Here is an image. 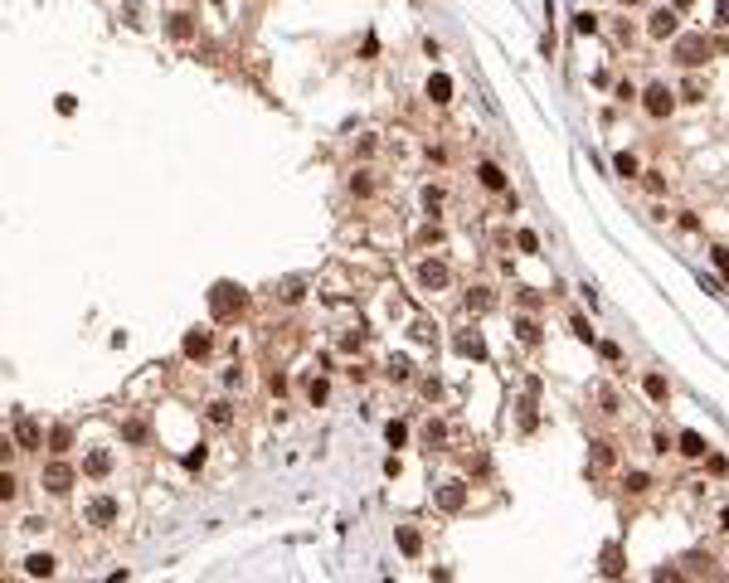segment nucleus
Returning a JSON list of instances; mask_svg holds the SVG:
<instances>
[{
    "instance_id": "9b49d317",
    "label": "nucleus",
    "mask_w": 729,
    "mask_h": 583,
    "mask_svg": "<svg viewBox=\"0 0 729 583\" xmlns=\"http://www.w3.org/2000/svg\"><path fill=\"white\" fill-rule=\"evenodd\" d=\"M462 501H467L462 482H447V486L438 491V506H442V510H462Z\"/></svg>"
},
{
    "instance_id": "7c9ffc66",
    "label": "nucleus",
    "mask_w": 729,
    "mask_h": 583,
    "mask_svg": "<svg viewBox=\"0 0 729 583\" xmlns=\"http://www.w3.org/2000/svg\"><path fill=\"white\" fill-rule=\"evenodd\" d=\"M574 29H579V34H598V15H588V10H584V15L574 20Z\"/></svg>"
},
{
    "instance_id": "20e7f679",
    "label": "nucleus",
    "mask_w": 729,
    "mask_h": 583,
    "mask_svg": "<svg viewBox=\"0 0 729 583\" xmlns=\"http://www.w3.org/2000/svg\"><path fill=\"white\" fill-rule=\"evenodd\" d=\"M676 59H681L686 69H700V64L710 59V39H705V34H686V39L676 44Z\"/></svg>"
},
{
    "instance_id": "f03ea898",
    "label": "nucleus",
    "mask_w": 729,
    "mask_h": 583,
    "mask_svg": "<svg viewBox=\"0 0 729 583\" xmlns=\"http://www.w3.org/2000/svg\"><path fill=\"white\" fill-rule=\"evenodd\" d=\"M642 108H647L652 117H671V112H676V92H671L666 83H652V88L642 92Z\"/></svg>"
},
{
    "instance_id": "9d476101",
    "label": "nucleus",
    "mask_w": 729,
    "mask_h": 583,
    "mask_svg": "<svg viewBox=\"0 0 729 583\" xmlns=\"http://www.w3.org/2000/svg\"><path fill=\"white\" fill-rule=\"evenodd\" d=\"M53 569H59V559H53V554H29V559H25V573H29V578H53Z\"/></svg>"
},
{
    "instance_id": "39448f33",
    "label": "nucleus",
    "mask_w": 729,
    "mask_h": 583,
    "mask_svg": "<svg viewBox=\"0 0 729 583\" xmlns=\"http://www.w3.org/2000/svg\"><path fill=\"white\" fill-rule=\"evenodd\" d=\"M15 447H20V452H39V447H44V428H39L29 413L15 418Z\"/></svg>"
},
{
    "instance_id": "4468645a",
    "label": "nucleus",
    "mask_w": 729,
    "mask_h": 583,
    "mask_svg": "<svg viewBox=\"0 0 729 583\" xmlns=\"http://www.w3.org/2000/svg\"><path fill=\"white\" fill-rule=\"evenodd\" d=\"M394 540H399V549H404L409 559H414V554L423 549V540H418V530H409V525H399V530H394Z\"/></svg>"
},
{
    "instance_id": "2f4dec72",
    "label": "nucleus",
    "mask_w": 729,
    "mask_h": 583,
    "mask_svg": "<svg viewBox=\"0 0 729 583\" xmlns=\"http://www.w3.org/2000/svg\"><path fill=\"white\" fill-rule=\"evenodd\" d=\"M457 350H462V355H481V340H477V336H467V331H462V336H457Z\"/></svg>"
},
{
    "instance_id": "c85d7f7f",
    "label": "nucleus",
    "mask_w": 729,
    "mask_h": 583,
    "mask_svg": "<svg viewBox=\"0 0 729 583\" xmlns=\"http://www.w3.org/2000/svg\"><path fill=\"white\" fill-rule=\"evenodd\" d=\"M384 438H389V447H404L409 428H404V423H389V428H384Z\"/></svg>"
},
{
    "instance_id": "4be33fe9",
    "label": "nucleus",
    "mask_w": 729,
    "mask_h": 583,
    "mask_svg": "<svg viewBox=\"0 0 729 583\" xmlns=\"http://www.w3.org/2000/svg\"><path fill=\"white\" fill-rule=\"evenodd\" d=\"M681 452H686V457H705L710 447H705V438H700V433H681Z\"/></svg>"
},
{
    "instance_id": "2eb2a0df",
    "label": "nucleus",
    "mask_w": 729,
    "mask_h": 583,
    "mask_svg": "<svg viewBox=\"0 0 729 583\" xmlns=\"http://www.w3.org/2000/svg\"><path fill=\"white\" fill-rule=\"evenodd\" d=\"M477 175H481V185H486V190H506V175H501V166H491V161H481V166H477Z\"/></svg>"
},
{
    "instance_id": "7ed1b4c3",
    "label": "nucleus",
    "mask_w": 729,
    "mask_h": 583,
    "mask_svg": "<svg viewBox=\"0 0 729 583\" xmlns=\"http://www.w3.org/2000/svg\"><path fill=\"white\" fill-rule=\"evenodd\" d=\"M447 282H453V273H447V262H442V258L418 262V287H423V292H442Z\"/></svg>"
},
{
    "instance_id": "412c9836",
    "label": "nucleus",
    "mask_w": 729,
    "mask_h": 583,
    "mask_svg": "<svg viewBox=\"0 0 729 583\" xmlns=\"http://www.w3.org/2000/svg\"><path fill=\"white\" fill-rule=\"evenodd\" d=\"M165 34H171V39H190V34H195L190 15H171V25H165Z\"/></svg>"
},
{
    "instance_id": "a211bd4d",
    "label": "nucleus",
    "mask_w": 729,
    "mask_h": 583,
    "mask_svg": "<svg viewBox=\"0 0 729 583\" xmlns=\"http://www.w3.org/2000/svg\"><path fill=\"white\" fill-rule=\"evenodd\" d=\"M69 443H73V433H69L64 423H59V428L49 433V452H53V457H64V452H69Z\"/></svg>"
},
{
    "instance_id": "f3484780",
    "label": "nucleus",
    "mask_w": 729,
    "mask_h": 583,
    "mask_svg": "<svg viewBox=\"0 0 729 583\" xmlns=\"http://www.w3.org/2000/svg\"><path fill=\"white\" fill-rule=\"evenodd\" d=\"M209 423H214V428H229V423H234V408L224 404V399H214V404H209Z\"/></svg>"
},
{
    "instance_id": "6ab92c4d",
    "label": "nucleus",
    "mask_w": 729,
    "mask_h": 583,
    "mask_svg": "<svg viewBox=\"0 0 729 583\" xmlns=\"http://www.w3.org/2000/svg\"><path fill=\"white\" fill-rule=\"evenodd\" d=\"M491 306H496V297H491L486 287H472V292H467V311H491Z\"/></svg>"
},
{
    "instance_id": "cd10ccee",
    "label": "nucleus",
    "mask_w": 729,
    "mask_h": 583,
    "mask_svg": "<svg viewBox=\"0 0 729 583\" xmlns=\"http://www.w3.org/2000/svg\"><path fill=\"white\" fill-rule=\"evenodd\" d=\"M442 438H447L442 423H428V428H423V443H428V447H442Z\"/></svg>"
},
{
    "instance_id": "393cba45",
    "label": "nucleus",
    "mask_w": 729,
    "mask_h": 583,
    "mask_svg": "<svg viewBox=\"0 0 729 583\" xmlns=\"http://www.w3.org/2000/svg\"><path fill=\"white\" fill-rule=\"evenodd\" d=\"M603 573H608V578H618V573H623V554H618V545L603 554Z\"/></svg>"
},
{
    "instance_id": "f257e3e1",
    "label": "nucleus",
    "mask_w": 729,
    "mask_h": 583,
    "mask_svg": "<svg viewBox=\"0 0 729 583\" xmlns=\"http://www.w3.org/2000/svg\"><path fill=\"white\" fill-rule=\"evenodd\" d=\"M209 306H214V321H234V316L248 306V297H243L239 287H229V282H219V287L209 292Z\"/></svg>"
},
{
    "instance_id": "a878e982",
    "label": "nucleus",
    "mask_w": 729,
    "mask_h": 583,
    "mask_svg": "<svg viewBox=\"0 0 729 583\" xmlns=\"http://www.w3.org/2000/svg\"><path fill=\"white\" fill-rule=\"evenodd\" d=\"M307 399H311V404L321 408V404L331 399V384H326V380H311V384H307Z\"/></svg>"
},
{
    "instance_id": "72a5a7b5",
    "label": "nucleus",
    "mask_w": 729,
    "mask_h": 583,
    "mask_svg": "<svg viewBox=\"0 0 729 583\" xmlns=\"http://www.w3.org/2000/svg\"><path fill=\"white\" fill-rule=\"evenodd\" d=\"M370 190H374V180H370V175H365V171H360V175H355V180H350V195H370Z\"/></svg>"
},
{
    "instance_id": "423d86ee",
    "label": "nucleus",
    "mask_w": 729,
    "mask_h": 583,
    "mask_svg": "<svg viewBox=\"0 0 729 583\" xmlns=\"http://www.w3.org/2000/svg\"><path fill=\"white\" fill-rule=\"evenodd\" d=\"M39 482H44L53 496H69V486H73V467H69V462H49Z\"/></svg>"
},
{
    "instance_id": "c9c22d12",
    "label": "nucleus",
    "mask_w": 729,
    "mask_h": 583,
    "mask_svg": "<svg viewBox=\"0 0 729 583\" xmlns=\"http://www.w3.org/2000/svg\"><path fill=\"white\" fill-rule=\"evenodd\" d=\"M521 428H535V404H521Z\"/></svg>"
},
{
    "instance_id": "dca6fc26",
    "label": "nucleus",
    "mask_w": 729,
    "mask_h": 583,
    "mask_svg": "<svg viewBox=\"0 0 729 583\" xmlns=\"http://www.w3.org/2000/svg\"><path fill=\"white\" fill-rule=\"evenodd\" d=\"M83 471H88V476H107V471H112V452H88Z\"/></svg>"
},
{
    "instance_id": "bb28decb",
    "label": "nucleus",
    "mask_w": 729,
    "mask_h": 583,
    "mask_svg": "<svg viewBox=\"0 0 729 583\" xmlns=\"http://www.w3.org/2000/svg\"><path fill=\"white\" fill-rule=\"evenodd\" d=\"M516 331H521V340H525V345H540V326H535V321H525V316H521Z\"/></svg>"
},
{
    "instance_id": "ddd939ff",
    "label": "nucleus",
    "mask_w": 729,
    "mask_h": 583,
    "mask_svg": "<svg viewBox=\"0 0 729 583\" xmlns=\"http://www.w3.org/2000/svg\"><path fill=\"white\" fill-rule=\"evenodd\" d=\"M642 389H647V399H652V404H666V399H671V384H666L661 375H647V380H642Z\"/></svg>"
},
{
    "instance_id": "0eeeda50",
    "label": "nucleus",
    "mask_w": 729,
    "mask_h": 583,
    "mask_svg": "<svg viewBox=\"0 0 729 583\" xmlns=\"http://www.w3.org/2000/svg\"><path fill=\"white\" fill-rule=\"evenodd\" d=\"M676 29H681V15L671 10V5H666V10H652V20H647V34H652V39H676Z\"/></svg>"
},
{
    "instance_id": "e433bc0d",
    "label": "nucleus",
    "mask_w": 729,
    "mask_h": 583,
    "mask_svg": "<svg viewBox=\"0 0 729 583\" xmlns=\"http://www.w3.org/2000/svg\"><path fill=\"white\" fill-rule=\"evenodd\" d=\"M574 336H579V340H593V331H588V321H584V316H574Z\"/></svg>"
},
{
    "instance_id": "aec40b11",
    "label": "nucleus",
    "mask_w": 729,
    "mask_h": 583,
    "mask_svg": "<svg viewBox=\"0 0 729 583\" xmlns=\"http://www.w3.org/2000/svg\"><path fill=\"white\" fill-rule=\"evenodd\" d=\"M588 457H593L598 471H608L612 467V443H588Z\"/></svg>"
},
{
    "instance_id": "f8f14e48",
    "label": "nucleus",
    "mask_w": 729,
    "mask_h": 583,
    "mask_svg": "<svg viewBox=\"0 0 729 583\" xmlns=\"http://www.w3.org/2000/svg\"><path fill=\"white\" fill-rule=\"evenodd\" d=\"M428 97L438 102V108H442V102H453V78H447V73H438V78H428Z\"/></svg>"
},
{
    "instance_id": "b1692460",
    "label": "nucleus",
    "mask_w": 729,
    "mask_h": 583,
    "mask_svg": "<svg viewBox=\"0 0 729 583\" xmlns=\"http://www.w3.org/2000/svg\"><path fill=\"white\" fill-rule=\"evenodd\" d=\"M409 375H414V369H409V355H394V360H389V380H399V384H404Z\"/></svg>"
},
{
    "instance_id": "c756f323",
    "label": "nucleus",
    "mask_w": 729,
    "mask_h": 583,
    "mask_svg": "<svg viewBox=\"0 0 729 583\" xmlns=\"http://www.w3.org/2000/svg\"><path fill=\"white\" fill-rule=\"evenodd\" d=\"M15 491H20V482L5 471V476H0V501H15Z\"/></svg>"
},
{
    "instance_id": "58836bf2",
    "label": "nucleus",
    "mask_w": 729,
    "mask_h": 583,
    "mask_svg": "<svg viewBox=\"0 0 729 583\" xmlns=\"http://www.w3.org/2000/svg\"><path fill=\"white\" fill-rule=\"evenodd\" d=\"M719 20H724V25H729V0H719Z\"/></svg>"
},
{
    "instance_id": "ea45409f",
    "label": "nucleus",
    "mask_w": 729,
    "mask_h": 583,
    "mask_svg": "<svg viewBox=\"0 0 729 583\" xmlns=\"http://www.w3.org/2000/svg\"><path fill=\"white\" fill-rule=\"evenodd\" d=\"M623 5H642V0H623Z\"/></svg>"
},
{
    "instance_id": "6e6552de",
    "label": "nucleus",
    "mask_w": 729,
    "mask_h": 583,
    "mask_svg": "<svg viewBox=\"0 0 729 583\" xmlns=\"http://www.w3.org/2000/svg\"><path fill=\"white\" fill-rule=\"evenodd\" d=\"M117 515H122V506L112 501V496H97V501L88 506V520H93V525H102V530H107L112 520H117Z\"/></svg>"
},
{
    "instance_id": "f704fd0d",
    "label": "nucleus",
    "mask_w": 729,
    "mask_h": 583,
    "mask_svg": "<svg viewBox=\"0 0 729 583\" xmlns=\"http://www.w3.org/2000/svg\"><path fill=\"white\" fill-rule=\"evenodd\" d=\"M516 243H521V253H535V248H540V238H535L530 229H521V234H516Z\"/></svg>"
},
{
    "instance_id": "4c0bfd02",
    "label": "nucleus",
    "mask_w": 729,
    "mask_h": 583,
    "mask_svg": "<svg viewBox=\"0 0 729 583\" xmlns=\"http://www.w3.org/2000/svg\"><path fill=\"white\" fill-rule=\"evenodd\" d=\"M715 262L724 268V277H729V248H715Z\"/></svg>"
},
{
    "instance_id": "5701e85b",
    "label": "nucleus",
    "mask_w": 729,
    "mask_h": 583,
    "mask_svg": "<svg viewBox=\"0 0 729 583\" xmlns=\"http://www.w3.org/2000/svg\"><path fill=\"white\" fill-rule=\"evenodd\" d=\"M623 486H628L632 496H642V491L652 486V476H647V471H628V476H623Z\"/></svg>"
},
{
    "instance_id": "1a4fd4ad",
    "label": "nucleus",
    "mask_w": 729,
    "mask_h": 583,
    "mask_svg": "<svg viewBox=\"0 0 729 583\" xmlns=\"http://www.w3.org/2000/svg\"><path fill=\"white\" fill-rule=\"evenodd\" d=\"M209 350H214V336H209V331H190V336H185V360H204Z\"/></svg>"
},
{
    "instance_id": "473e14b6",
    "label": "nucleus",
    "mask_w": 729,
    "mask_h": 583,
    "mask_svg": "<svg viewBox=\"0 0 729 583\" xmlns=\"http://www.w3.org/2000/svg\"><path fill=\"white\" fill-rule=\"evenodd\" d=\"M612 166H618V175H628V180L637 175V161H632V156H628V151H623V156H618V161H612Z\"/></svg>"
}]
</instances>
